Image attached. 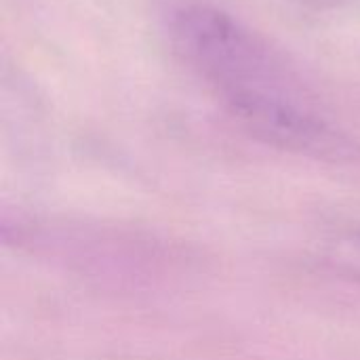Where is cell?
<instances>
[{"instance_id": "cell-1", "label": "cell", "mask_w": 360, "mask_h": 360, "mask_svg": "<svg viewBox=\"0 0 360 360\" xmlns=\"http://www.w3.org/2000/svg\"><path fill=\"white\" fill-rule=\"evenodd\" d=\"M167 30L175 53L240 122L278 101L306 99L278 55L245 23L209 2H179Z\"/></svg>"}, {"instance_id": "cell-2", "label": "cell", "mask_w": 360, "mask_h": 360, "mask_svg": "<svg viewBox=\"0 0 360 360\" xmlns=\"http://www.w3.org/2000/svg\"><path fill=\"white\" fill-rule=\"evenodd\" d=\"M331 262L360 278V232H346L331 240Z\"/></svg>"}]
</instances>
